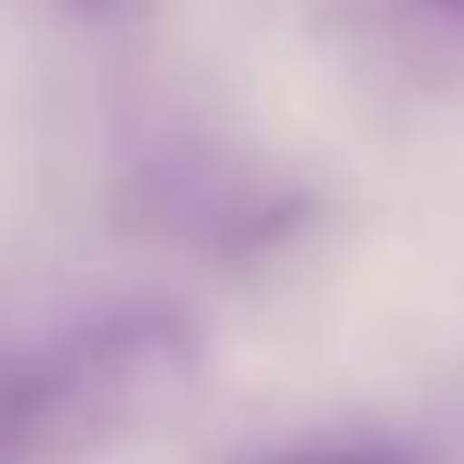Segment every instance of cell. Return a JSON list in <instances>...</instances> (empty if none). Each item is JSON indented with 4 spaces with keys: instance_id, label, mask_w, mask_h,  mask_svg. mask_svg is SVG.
<instances>
[{
    "instance_id": "cell-3",
    "label": "cell",
    "mask_w": 464,
    "mask_h": 464,
    "mask_svg": "<svg viewBox=\"0 0 464 464\" xmlns=\"http://www.w3.org/2000/svg\"><path fill=\"white\" fill-rule=\"evenodd\" d=\"M242 464H432V458L407 439H299V445L255 451Z\"/></svg>"
},
{
    "instance_id": "cell-2",
    "label": "cell",
    "mask_w": 464,
    "mask_h": 464,
    "mask_svg": "<svg viewBox=\"0 0 464 464\" xmlns=\"http://www.w3.org/2000/svg\"><path fill=\"white\" fill-rule=\"evenodd\" d=\"M147 217L153 229H172L217 261H255L274 242L305 229L312 198L299 185H274L236 166H172V172H153Z\"/></svg>"
},
{
    "instance_id": "cell-4",
    "label": "cell",
    "mask_w": 464,
    "mask_h": 464,
    "mask_svg": "<svg viewBox=\"0 0 464 464\" xmlns=\"http://www.w3.org/2000/svg\"><path fill=\"white\" fill-rule=\"evenodd\" d=\"M426 7H439V14H451V20H464V0H426Z\"/></svg>"
},
{
    "instance_id": "cell-5",
    "label": "cell",
    "mask_w": 464,
    "mask_h": 464,
    "mask_svg": "<svg viewBox=\"0 0 464 464\" xmlns=\"http://www.w3.org/2000/svg\"><path fill=\"white\" fill-rule=\"evenodd\" d=\"M83 7H109V0H83Z\"/></svg>"
},
{
    "instance_id": "cell-1",
    "label": "cell",
    "mask_w": 464,
    "mask_h": 464,
    "mask_svg": "<svg viewBox=\"0 0 464 464\" xmlns=\"http://www.w3.org/2000/svg\"><path fill=\"white\" fill-rule=\"evenodd\" d=\"M204 375L198 324L121 305L26 362H0V464H102L172 420Z\"/></svg>"
}]
</instances>
